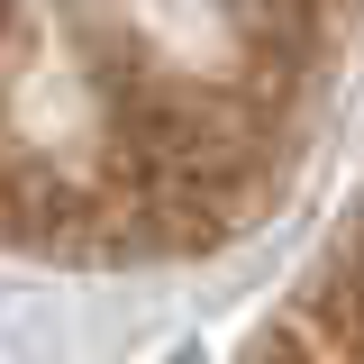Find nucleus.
I'll return each mask as SVG.
<instances>
[{
    "instance_id": "obj_1",
    "label": "nucleus",
    "mask_w": 364,
    "mask_h": 364,
    "mask_svg": "<svg viewBox=\"0 0 364 364\" xmlns=\"http://www.w3.org/2000/svg\"><path fill=\"white\" fill-rule=\"evenodd\" d=\"M364 0H0V246L191 255L264 210Z\"/></svg>"
},
{
    "instance_id": "obj_2",
    "label": "nucleus",
    "mask_w": 364,
    "mask_h": 364,
    "mask_svg": "<svg viewBox=\"0 0 364 364\" xmlns=\"http://www.w3.org/2000/svg\"><path fill=\"white\" fill-rule=\"evenodd\" d=\"M246 364H364V210L337 228L328 264L282 301Z\"/></svg>"
}]
</instances>
